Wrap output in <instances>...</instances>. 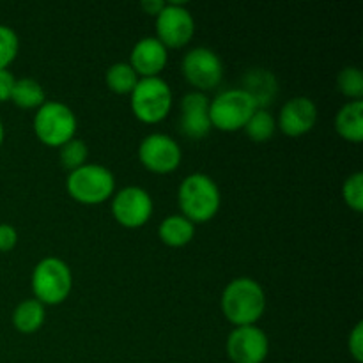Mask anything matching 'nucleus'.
Instances as JSON below:
<instances>
[{
	"label": "nucleus",
	"mask_w": 363,
	"mask_h": 363,
	"mask_svg": "<svg viewBox=\"0 0 363 363\" xmlns=\"http://www.w3.org/2000/svg\"><path fill=\"white\" fill-rule=\"evenodd\" d=\"M266 311V294L255 280L236 279L223 289L222 312L234 326H252Z\"/></svg>",
	"instance_id": "nucleus-1"
},
{
	"label": "nucleus",
	"mask_w": 363,
	"mask_h": 363,
	"mask_svg": "<svg viewBox=\"0 0 363 363\" xmlns=\"http://www.w3.org/2000/svg\"><path fill=\"white\" fill-rule=\"evenodd\" d=\"M177 201L183 216H186L191 223H202L215 218L222 197L218 184L206 174L197 172L184 177L177 191Z\"/></svg>",
	"instance_id": "nucleus-2"
},
{
	"label": "nucleus",
	"mask_w": 363,
	"mask_h": 363,
	"mask_svg": "<svg viewBox=\"0 0 363 363\" xmlns=\"http://www.w3.org/2000/svg\"><path fill=\"white\" fill-rule=\"evenodd\" d=\"M67 191L77 202L85 206L103 204L116 188L113 174L98 163H85L67 176Z\"/></svg>",
	"instance_id": "nucleus-3"
},
{
	"label": "nucleus",
	"mask_w": 363,
	"mask_h": 363,
	"mask_svg": "<svg viewBox=\"0 0 363 363\" xmlns=\"http://www.w3.org/2000/svg\"><path fill=\"white\" fill-rule=\"evenodd\" d=\"M73 287L71 269L62 259L46 257L32 272V293L43 305H59L66 301Z\"/></svg>",
	"instance_id": "nucleus-4"
},
{
	"label": "nucleus",
	"mask_w": 363,
	"mask_h": 363,
	"mask_svg": "<svg viewBox=\"0 0 363 363\" xmlns=\"http://www.w3.org/2000/svg\"><path fill=\"white\" fill-rule=\"evenodd\" d=\"M131 110L145 124H156L165 119L172 108V91L160 77L142 78L131 92Z\"/></svg>",
	"instance_id": "nucleus-5"
},
{
	"label": "nucleus",
	"mask_w": 363,
	"mask_h": 363,
	"mask_svg": "<svg viewBox=\"0 0 363 363\" xmlns=\"http://www.w3.org/2000/svg\"><path fill=\"white\" fill-rule=\"evenodd\" d=\"M77 116L60 101H45L34 116V131L48 147H60L77 133Z\"/></svg>",
	"instance_id": "nucleus-6"
},
{
	"label": "nucleus",
	"mask_w": 363,
	"mask_h": 363,
	"mask_svg": "<svg viewBox=\"0 0 363 363\" xmlns=\"http://www.w3.org/2000/svg\"><path fill=\"white\" fill-rule=\"evenodd\" d=\"M257 110L254 99L241 89H229L209 103L211 126L220 131L243 130L245 124Z\"/></svg>",
	"instance_id": "nucleus-7"
},
{
	"label": "nucleus",
	"mask_w": 363,
	"mask_h": 363,
	"mask_svg": "<svg viewBox=\"0 0 363 363\" xmlns=\"http://www.w3.org/2000/svg\"><path fill=\"white\" fill-rule=\"evenodd\" d=\"M158 41L165 48H183L191 41L195 21L184 2H167L156 16Z\"/></svg>",
	"instance_id": "nucleus-8"
},
{
	"label": "nucleus",
	"mask_w": 363,
	"mask_h": 363,
	"mask_svg": "<svg viewBox=\"0 0 363 363\" xmlns=\"http://www.w3.org/2000/svg\"><path fill=\"white\" fill-rule=\"evenodd\" d=\"M183 74L188 84L197 89V92L211 91L222 82V60L213 50L199 46L184 55Z\"/></svg>",
	"instance_id": "nucleus-9"
},
{
	"label": "nucleus",
	"mask_w": 363,
	"mask_h": 363,
	"mask_svg": "<svg viewBox=\"0 0 363 363\" xmlns=\"http://www.w3.org/2000/svg\"><path fill=\"white\" fill-rule=\"evenodd\" d=\"M140 163L155 174H172L181 163V147L165 133H151L138 145Z\"/></svg>",
	"instance_id": "nucleus-10"
},
{
	"label": "nucleus",
	"mask_w": 363,
	"mask_h": 363,
	"mask_svg": "<svg viewBox=\"0 0 363 363\" xmlns=\"http://www.w3.org/2000/svg\"><path fill=\"white\" fill-rule=\"evenodd\" d=\"M112 213L117 222L128 229L145 225L152 215V199L144 188L126 186L113 197Z\"/></svg>",
	"instance_id": "nucleus-11"
},
{
	"label": "nucleus",
	"mask_w": 363,
	"mask_h": 363,
	"mask_svg": "<svg viewBox=\"0 0 363 363\" xmlns=\"http://www.w3.org/2000/svg\"><path fill=\"white\" fill-rule=\"evenodd\" d=\"M268 351V335L255 325L236 326L227 339V354L234 363H262Z\"/></svg>",
	"instance_id": "nucleus-12"
},
{
	"label": "nucleus",
	"mask_w": 363,
	"mask_h": 363,
	"mask_svg": "<svg viewBox=\"0 0 363 363\" xmlns=\"http://www.w3.org/2000/svg\"><path fill=\"white\" fill-rule=\"evenodd\" d=\"M209 119V101L204 92H190L181 101L179 131L186 138L199 140L211 131Z\"/></svg>",
	"instance_id": "nucleus-13"
},
{
	"label": "nucleus",
	"mask_w": 363,
	"mask_h": 363,
	"mask_svg": "<svg viewBox=\"0 0 363 363\" xmlns=\"http://www.w3.org/2000/svg\"><path fill=\"white\" fill-rule=\"evenodd\" d=\"M318 106L311 98L298 96L289 99L280 110L279 126L287 137H301L315 126Z\"/></svg>",
	"instance_id": "nucleus-14"
},
{
	"label": "nucleus",
	"mask_w": 363,
	"mask_h": 363,
	"mask_svg": "<svg viewBox=\"0 0 363 363\" xmlns=\"http://www.w3.org/2000/svg\"><path fill=\"white\" fill-rule=\"evenodd\" d=\"M167 48L156 38H144L133 46L130 55V66L135 73L144 78L158 77L167 66Z\"/></svg>",
	"instance_id": "nucleus-15"
},
{
	"label": "nucleus",
	"mask_w": 363,
	"mask_h": 363,
	"mask_svg": "<svg viewBox=\"0 0 363 363\" xmlns=\"http://www.w3.org/2000/svg\"><path fill=\"white\" fill-rule=\"evenodd\" d=\"M241 91L247 92L254 99L257 108L272 105L279 92V82L275 74L268 69H248L241 80Z\"/></svg>",
	"instance_id": "nucleus-16"
},
{
	"label": "nucleus",
	"mask_w": 363,
	"mask_h": 363,
	"mask_svg": "<svg viewBox=\"0 0 363 363\" xmlns=\"http://www.w3.org/2000/svg\"><path fill=\"white\" fill-rule=\"evenodd\" d=\"M335 130L344 140L360 144L363 140V103L350 101L339 110L335 117Z\"/></svg>",
	"instance_id": "nucleus-17"
},
{
	"label": "nucleus",
	"mask_w": 363,
	"mask_h": 363,
	"mask_svg": "<svg viewBox=\"0 0 363 363\" xmlns=\"http://www.w3.org/2000/svg\"><path fill=\"white\" fill-rule=\"evenodd\" d=\"M158 236L167 247H186L195 236V223H191L183 215H172L160 223Z\"/></svg>",
	"instance_id": "nucleus-18"
},
{
	"label": "nucleus",
	"mask_w": 363,
	"mask_h": 363,
	"mask_svg": "<svg viewBox=\"0 0 363 363\" xmlns=\"http://www.w3.org/2000/svg\"><path fill=\"white\" fill-rule=\"evenodd\" d=\"M46 318L45 305L41 301L25 300L14 308L13 325L20 333H34L43 326Z\"/></svg>",
	"instance_id": "nucleus-19"
},
{
	"label": "nucleus",
	"mask_w": 363,
	"mask_h": 363,
	"mask_svg": "<svg viewBox=\"0 0 363 363\" xmlns=\"http://www.w3.org/2000/svg\"><path fill=\"white\" fill-rule=\"evenodd\" d=\"M45 89L41 87L38 80L34 78H20L16 80L11 94V101L20 108H39L45 105Z\"/></svg>",
	"instance_id": "nucleus-20"
},
{
	"label": "nucleus",
	"mask_w": 363,
	"mask_h": 363,
	"mask_svg": "<svg viewBox=\"0 0 363 363\" xmlns=\"http://www.w3.org/2000/svg\"><path fill=\"white\" fill-rule=\"evenodd\" d=\"M106 85L116 94H131L138 84V74L128 62H117L106 71Z\"/></svg>",
	"instance_id": "nucleus-21"
},
{
	"label": "nucleus",
	"mask_w": 363,
	"mask_h": 363,
	"mask_svg": "<svg viewBox=\"0 0 363 363\" xmlns=\"http://www.w3.org/2000/svg\"><path fill=\"white\" fill-rule=\"evenodd\" d=\"M243 130L254 142H268L273 137V133H275L277 121L268 110L257 108L252 113V117L245 124Z\"/></svg>",
	"instance_id": "nucleus-22"
},
{
	"label": "nucleus",
	"mask_w": 363,
	"mask_h": 363,
	"mask_svg": "<svg viewBox=\"0 0 363 363\" xmlns=\"http://www.w3.org/2000/svg\"><path fill=\"white\" fill-rule=\"evenodd\" d=\"M89 156V149L85 145L84 140L80 138H71L69 142H66L64 145L59 147V160L60 165L66 170L73 172V170L80 169L82 165H85V160Z\"/></svg>",
	"instance_id": "nucleus-23"
},
{
	"label": "nucleus",
	"mask_w": 363,
	"mask_h": 363,
	"mask_svg": "<svg viewBox=\"0 0 363 363\" xmlns=\"http://www.w3.org/2000/svg\"><path fill=\"white\" fill-rule=\"evenodd\" d=\"M337 84H339L340 92L353 99V101H358L363 96V73L360 67H344L339 73Z\"/></svg>",
	"instance_id": "nucleus-24"
},
{
	"label": "nucleus",
	"mask_w": 363,
	"mask_h": 363,
	"mask_svg": "<svg viewBox=\"0 0 363 363\" xmlns=\"http://www.w3.org/2000/svg\"><path fill=\"white\" fill-rule=\"evenodd\" d=\"M20 50V39L16 32L7 25H0V69H7L14 62Z\"/></svg>",
	"instance_id": "nucleus-25"
},
{
	"label": "nucleus",
	"mask_w": 363,
	"mask_h": 363,
	"mask_svg": "<svg viewBox=\"0 0 363 363\" xmlns=\"http://www.w3.org/2000/svg\"><path fill=\"white\" fill-rule=\"evenodd\" d=\"M342 197H344V202H346L351 209H354L357 213L362 211L363 209V174L362 172H354L353 176H350L346 181H344Z\"/></svg>",
	"instance_id": "nucleus-26"
},
{
	"label": "nucleus",
	"mask_w": 363,
	"mask_h": 363,
	"mask_svg": "<svg viewBox=\"0 0 363 363\" xmlns=\"http://www.w3.org/2000/svg\"><path fill=\"white\" fill-rule=\"evenodd\" d=\"M350 353L358 363L363 362V323H357V326L353 328V332L350 333Z\"/></svg>",
	"instance_id": "nucleus-27"
},
{
	"label": "nucleus",
	"mask_w": 363,
	"mask_h": 363,
	"mask_svg": "<svg viewBox=\"0 0 363 363\" xmlns=\"http://www.w3.org/2000/svg\"><path fill=\"white\" fill-rule=\"evenodd\" d=\"M18 233L9 223H0V252H9L16 247Z\"/></svg>",
	"instance_id": "nucleus-28"
},
{
	"label": "nucleus",
	"mask_w": 363,
	"mask_h": 363,
	"mask_svg": "<svg viewBox=\"0 0 363 363\" xmlns=\"http://www.w3.org/2000/svg\"><path fill=\"white\" fill-rule=\"evenodd\" d=\"M16 78L9 69H0V103L9 101Z\"/></svg>",
	"instance_id": "nucleus-29"
},
{
	"label": "nucleus",
	"mask_w": 363,
	"mask_h": 363,
	"mask_svg": "<svg viewBox=\"0 0 363 363\" xmlns=\"http://www.w3.org/2000/svg\"><path fill=\"white\" fill-rule=\"evenodd\" d=\"M163 7H165V2H162V0H144L142 2V9L152 16H158Z\"/></svg>",
	"instance_id": "nucleus-30"
},
{
	"label": "nucleus",
	"mask_w": 363,
	"mask_h": 363,
	"mask_svg": "<svg viewBox=\"0 0 363 363\" xmlns=\"http://www.w3.org/2000/svg\"><path fill=\"white\" fill-rule=\"evenodd\" d=\"M2 142H4V124L2 121H0V145H2Z\"/></svg>",
	"instance_id": "nucleus-31"
}]
</instances>
